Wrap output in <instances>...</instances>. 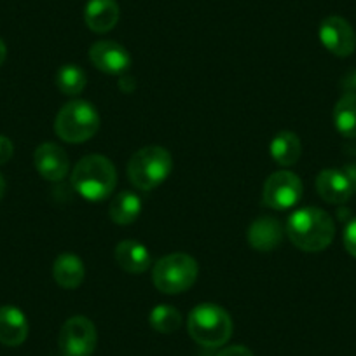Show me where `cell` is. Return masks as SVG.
I'll list each match as a JSON object with an SVG mask.
<instances>
[{
    "label": "cell",
    "instance_id": "cell-20",
    "mask_svg": "<svg viewBox=\"0 0 356 356\" xmlns=\"http://www.w3.org/2000/svg\"><path fill=\"white\" fill-rule=\"evenodd\" d=\"M334 124L346 138H356V91H348L339 98L334 108Z\"/></svg>",
    "mask_w": 356,
    "mask_h": 356
},
{
    "label": "cell",
    "instance_id": "cell-25",
    "mask_svg": "<svg viewBox=\"0 0 356 356\" xmlns=\"http://www.w3.org/2000/svg\"><path fill=\"white\" fill-rule=\"evenodd\" d=\"M217 356H253V353L245 346H229L222 349Z\"/></svg>",
    "mask_w": 356,
    "mask_h": 356
},
{
    "label": "cell",
    "instance_id": "cell-28",
    "mask_svg": "<svg viewBox=\"0 0 356 356\" xmlns=\"http://www.w3.org/2000/svg\"><path fill=\"white\" fill-rule=\"evenodd\" d=\"M4 193H6V180L4 177H2V173H0V200L4 197Z\"/></svg>",
    "mask_w": 356,
    "mask_h": 356
},
{
    "label": "cell",
    "instance_id": "cell-22",
    "mask_svg": "<svg viewBox=\"0 0 356 356\" xmlns=\"http://www.w3.org/2000/svg\"><path fill=\"white\" fill-rule=\"evenodd\" d=\"M149 323L159 334H173L182 325V314L170 304H159L150 311Z\"/></svg>",
    "mask_w": 356,
    "mask_h": 356
},
{
    "label": "cell",
    "instance_id": "cell-15",
    "mask_svg": "<svg viewBox=\"0 0 356 356\" xmlns=\"http://www.w3.org/2000/svg\"><path fill=\"white\" fill-rule=\"evenodd\" d=\"M121 9L115 0H89L84 9V22L95 33H107L118 25Z\"/></svg>",
    "mask_w": 356,
    "mask_h": 356
},
{
    "label": "cell",
    "instance_id": "cell-23",
    "mask_svg": "<svg viewBox=\"0 0 356 356\" xmlns=\"http://www.w3.org/2000/svg\"><path fill=\"white\" fill-rule=\"evenodd\" d=\"M344 246L349 255L356 259V217L348 222L344 229Z\"/></svg>",
    "mask_w": 356,
    "mask_h": 356
},
{
    "label": "cell",
    "instance_id": "cell-1",
    "mask_svg": "<svg viewBox=\"0 0 356 356\" xmlns=\"http://www.w3.org/2000/svg\"><path fill=\"white\" fill-rule=\"evenodd\" d=\"M286 236L302 252H321L334 241L335 225L325 210L306 207L290 215Z\"/></svg>",
    "mask_w": 356,
    "mask_h": 356
},
{
    "label": "cell",
    "instance_id": "cell-4",
    "mask_svg": "<svg viewBox=\"0 0 356 356\" xmlns=\"http://www.w3.org/2000/svg\"><path fill=\"white\" fill-rule=\"evenodd\" d=\"M173 168L171 154L164 147L149 145L136 150L128 163L129 182L140 191H152L166 180Z\"/></svg>",
    "mask_w": 356,
    "mask_h": 356
},
{
    "label": "cell",
    "instance_id": "cell-26",
    "mask_svg": "<svg viewBox=\"0 0 356 356\" xmlns=\"http://www.w3.org/2000/svg\"><path fill=\"white\" fill-rule=\"evenodd\" d=\"M344 173L348 175L349 180H351V182H353V189H355V193H356V164H355V166H348V168H346Z\"/></svg>",
    "mask_w": 356,
    "mask_h": 356
},
{
    "label": "cell",
    "instance_id": "cell-3",
    "mask_svg": "<svg viewBox=\"0 0 356 356\" xmlns=\"http://www.w3.org/2000/svg\"><path fill=\"white\" fill-rule=\"evenodd\" d=\"M187 330L203 348H220L232 335L231 314L215 302L197 304L187 318Z\"/></svg>",
    "mask_w": 356,
    "mask_h": 356
},
{
    "label": "cell",
    "instance_id": "cell-12",
    "mask_svg": "<svg viewBox=\"0 0 356 356\" xmlns=\"http://www.w3.org/2000/svg\"><path fill=\"white\" fill-rule=\"evenodd\" d=\"M316 191L320 197L332 204L348 203L353 196V182L341 170H323L316 177Z\"/></svg>",
    "mask_w": 356,
    "mask_h": 356
},
{
    "label": "cell",
    "instance_id": "cell-2",
    "mask_svg": "<svg viewBox=\"0 0 356 356\" xmlns=\"http://www.w3.org/2000/svg\"><path fill=\"white\" fill-rule=\"evenodd\" d=\"M72 186L75 193L88 201L107 200L118 186L114 163L100 154L82 157L72 171Z\"/></svg>",
    "mask_w": 356,
    "mask_h": 356
},
{
    "label": "cell",
    "instance_id": "cell-21",
    "mask_svg": "<svg viewBox=\"0 0 356 356\" xmlns=\"http://www.w3.org/2000/svg\"><path fill=\"white\" fill-rule=\"evenodd\" d=\"M86 84H88V77L86 72L81 67L74 63L63 65L58 68L56 72V86L61 93L67 97H77L84 91Z\"/></svg>",
    "mask_w": 356,
    "mask_h": 356
},
{
    "label": "cell",
    "instance_id": "cell-27",
    "mask_svg": "<svg viewBox=\"0 0 356 356\" xmlns=\"http://www.w3.org/2000/svg\"><path fill=\"white\" fill-rule=\"evenodd\" d=\"M6 56H8V47H6L4 40L0 39V67H2V63L6 61Z\"/></svg>",
    "mask_w": 356,
    "mask_h": 356
},
{
    "label": "cell",
    "instance_id": "cell-14",
    "mask_svg": "<svg viewBox=\"0 0 356 356\" xmlns=\"http://www.w3.org/2000/svg\"><path fill=\"white\" fill-rule=\"evenodd\" d=\"M29 337V320L16 306L0 307V344L16 348Z\"/></svg>",
    "mask_w": 356,
    "mask_h": 356
},
{
    "label": "cell",
    "instance_id": "cell-18",
    "mask_svg": "<svg viewBox=\"0 0 356 356\" xmlns=\"http://www.w3.org/2000/svg\"><path fill=\"white\" fill-rule=\"evenodd\" d=\"M142 213V200L133 191H122L112 200L108 215L118 225H131Z\"/></svg>",
    "mask_w": 356,
    "mask_h": 356
},
{
    "label": "cell",
    "instance_id": "cell-11",
    "mask_svg": "<svg viewBox=\"0 0 356 356\" xmlns=\"http://www.w3.org/2000/svg\"><path fill=\"white\" fill-rule=\"evenodd\" d=\"M33 164L39 175L49 182H60L67 177L70 161L67 152L56 143H40L33 154Z\"/></svg>",
    "mask_w": 356,
    "mask_h": 356
},
{
    "label": "cell",
    "instance_id": "cell-9",
    "mask_svg": "<svg viewBox=\"0 0 356 356\" xmlns=\"http://www.w3.org/2000/svg\"><path fill=\"white\" fill-rule=\"evenodd\" d=\"M321 44L325 49L339 58H346L355 51L356 35L353 26L341 16H328L321 22L318 30Z\"/></svg>",
    "mask_w": 356,
    "mask_h": 356
},
{
    "label": "cell",
    "instance_id": "cell-13",
    "mask_svg": "<svg viewBox=\"0 0 356 356\" xmlns=\"http://www.w3.org/2000/svg\"><path fill=\"white\" fill-rule=\"evenodd\" d=\"M283 225L273 217H259L250 224L246 239L257 252H273L283 241Z\"/></svg>",
    "mask_w": 356,
    "mask_h": 356
},
{
    "label": "cell",
    "instance_id": "cell-6",
    "mask_svg": "<svg viewBox=\"0 0 356 356\" xmlns=\"http://www.w3.org/2000/svg\"><path fill=\"white\" fill-rule=\"evenodd\" d=\"M200 267L194 257L187 253H170L154 264L152 280L159 292L177 296L196 283Z\"/></svg>",
    "mask_w": 356,
    "mask_h": 356
},
{
    "label": "cell",
    "instance_id": "cell-7",
    "mask_svg": "<svg viewBox=\"0 0 356 356\" xmlns=\"http://www.w3.org/2000/svg\"><path fill=\"white\" fill-rule=\"evenodd\" d=\"M98 332L86 316H72L63 323L58 346L63 356H91L97 349Z\"/></svg>",
    "mask_w": 356,
    "mask_h": 356
},
{
    "label": "cell",
    "instance_id": "cell-8",
    "mask_svg": "<svg viewBox=\"0 0 356 356\" xmlns=\"http://www.w3.org/2000/svg\"><path fill=\"white\" fill-rule=\"evenodd\" d=\"M302 197V182L293 171H275L264 184L262 203L273 210H289Z\"/></svg>",
    "mask_w": 356,
    "mask_h": 356
},
{
    "label": "cell",
    "instance_id": "cell-24",
    "mask_svg": "<svg viewBox=\"0 0 356 356\" xmlns=\"http://www.w3.org/2000/svg\"><path fill=\"white\" fill-rule=\"evenodd\" d=\"M13 154H15V145H13V142L8 136L0 135V166L8 163L13 157Z\"/></svg>",
    "mask_w": 356,
    "mask_h": 356
},
{
    "label": "cell",
    "instance_id": "cell-17",
    "mask_svg": "<svg viewBox=\"0 0 356 356\" xmlns=\"http://www.w3.org/2000/svg\"><path fill=\"white\" fill-rule=\"evenodd\" d=\"M86 276L84 262L74 253H61L53 264V278L61 289L75 290L82 285Z\"/></svg>",
    "mask_w": 356,
    "mask_h": 356
},
{
    "label": "cell",
    "instance_id": "cell-19",
    "mask_svg": "<svg viewBox=\"0 0 356 356\" xmlns=\"http://www.w3.org/2000/svg\"><path fill=\"white\" fill-rule=\"evenodd\" d=\"M269 150H271V157L280 166H293L300 159L302 143L293 131H282L275 135Z\"/></svg>",
    "mask_w": 356,
    "mask_h": 356
},
{
    "label": "cell",
    "instance_id": "cell-10",
    "mask_svg": "<svg viewBox=\"0 0 356 356\" xmlns=\"http://www.w3.org/2000/svg\"><path fill=\"white\" fill-rule=\"evenodd\" d=\"M89 61L100 72L121 75L131 67V56L122 44L115 40H98L89 47Z\"/></svg>",
    "mask_w": 356,
    "mask_h": 356
},
{
    "label": "cell",
    "instance_id": "cell-16",
    "mask_svg": "<svg viewBox=\"0 0 356 356\" xmlns=\"http://www.w3.org/2000/svg\"><path fill=\"white\" fill-rule=\"evenodd\" d=\"M115 262L129 275H142L152 264V255L145 245L135 239H126L115 246Z\"/></svg>",
    "mask_w": 356,
    "mask_h": 356
},
{
    "label": "cell",
    "instance_id": "cell-5",
    "mask_svg": "<svg viewBox=\"0 0 356 356\" xmlns=\"http://www.w3.org/2000/svg\"><path fill=\"white\" fill-rule=\"evenodd\" d=\"M100 128L97 107L86 100H72L60 108L54 131L67 143H84L93 138Z\"/></svg>",
    "mask_w": 356,
    "mask_h": 356
}]
</instances>
